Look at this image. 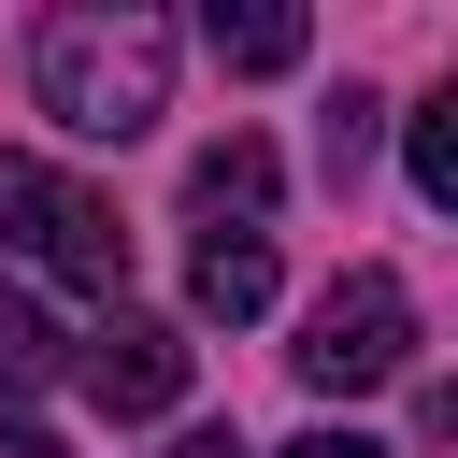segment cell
<instances>
[{"instance_id": "cell-1", "label": "cell", "mask_w": 458, "mask_h": 458, "mask_svg": "<svg viewBox=\"0 0 458 458\" xmlns=\"http://www.w3.org/2000/svg\"><path fill=\"white\" fill-rule=\"evenodd\" d=\"M29 100L72 143H143L172 114V14L157 0H57L29 29Z\"/></svg>"}, {"instance_id": "cell-2", "label": "cell", "mask_w": 458, "mask_h": 458, "mask_svg": "<svg viewBox=\"0 0 458 458\" xmlns=\"http://www.w3.org/2000/svg\"><path fill=\"white\" fill-rule=\"evenodd\" d=\"M0 243L14 258H43L57 286H86V301H114L129 286V229H114V200L100 186H72L57 157H0Z\"/></svg>"}, {"instance_id": "cell-3", "label": "cell", "mask_w": 458, "mask_h": 458, "mask_svg": "<svg viewBox=\"0 0 458 458\" xmlns=\"http://www.w3.org/2000/svg\"><path fill=\"white\" fill-rule=\"evenodd\" d=\"M301 386L315 401H358V386H386L401 358H415V301H401V272H344L315 315H301Z\"/></svg>"}, {"instance_id": "cell-4", "label": "cell", "mask_w": 458, "mask_h": 458, "mask_svg": "<svg viewBox=\"0 0 458 458\" xmlns=\"http://www.w3.org/2000/svg\"><path fill=\"white\" fill-rule=\"evenodd\" d=\"M186 358H200V344H186L172 315H100V329H86V401H100V415H172V401H186Z\"/></svg>"}, {"instance_id": "cell-5", "label": "cell", "mask_w": 458, "mask_h": 458, "mask_svg": "<svg viewBox=\"0 0 458 458\" xmlns=\"http://www.w3.org/2000/svg\"><path fill=\"white\" fill-rule=\"evenodd\" d=\"M186 301L200 315H272V229H200V258H186Z\"/></svg>"}, {"instance_id": "cell-6", "label": "cell", "mask_w": 458, "mask_h": 458, "mask_svg": "<svg viewBox=\"0 0 458 458\" xmlns=\"http://www.w3.org/2000/svg\"><path fill=\"white\" fill-rule=\"evenodd\" d=\"M186 215H215V229H258V215H272V143H258V129L200 143V172H186Z\"/></svg>"}, {"instance_id": "cell-7", "label": "cell", "mask_w": 458, "mask_h": 458, "mask_svg": "<svg viewBox=\"0 0 458 458\" xmlns=\"http://www.w3.org/2000/svg\"><path fill=\"white\" fill-rule=\"evenodd\" d=\"M200 43H215L229 72H301V43H315V29H301L286 0H243V14L215 0V14H200Z\"/></svg>"}, {"instance_id": "cell-8", "label": "cell", "mask_w": 458, "mask_h": 458, "mask_svg": "<svg viewBox=\"0 0 458 458\" xmlns=\"http://www.w3.org/2000/svg\"><path fill=\"white\" fill-rule=\"evenodd\" d=\"M415 200H429V215H458V72L415 100Z\"/></svg>"}, {"instance_id": "cell-9", "label": "cell", "mask_w": 458, "mask_h": 458, "mask_svg": "<svg viewBox=\"0 0 458 458\" xmlns=\"http://www.w3.org/2000/svg\"><path fill=\"white\" fill-rule=\"evenodd\" d=\"M43 372H57V315H43L29 286H0V401H14V386H43Z\"/></svg>"}, {"instance_id": "cell-10", "label": "cell", "mask_w": 458, "mask_h": 458, "mask_svg": "<svg viewBox=\"0 0 458 458\" xmlns=\"http://www.w3.org/2000/svg\"><path fill=\"white\" fill-rule=\"evenodd\" d=\"M315 157H329V186H358V157H372V86H329V114H315Z\"/></svg>"}, {"instance_id": "cell-11", "label": "cell", "mask_w": 458, "mask_h": 458, "mask_svg": "<svg viewBox=\"0 0 458 458\" xmlns=\"http://www.w3.org/2000/svg\"><path fill=\"white\" fill-rule=\"evenodd\" d=\"M272 458H386L372 429H301V444H272Z\"/></svg>"}, {"instance_id": "cell-12", "label": "cell", "mask_w": 458, "mask_h": 458, "mask_svg": "<svg viewBox=\"0 0 458 458\" xmlns=\"http://www.w3.org/2000/svg\"><path fill=\"white\" fill-rule=\"evenodd\" d=\"M0 458H72L57 429H29V415H0Z\"/></svg>"}, {"instance_id": "cell-13", "label": "cell", "mask_w": 458, "mask_h": 458, "mask_svg": "<svg viewBox=\"0 0 458 458\" xmlns=\"http://www.w3.org/2000/svg\"><path fill=\"white\" fill-rule=\"evenodd\" d=\"M172 458H243V444H229V429H186V444H172Z\"/></svg>"}, {"instance_id": "cell-14", "label": "cell", "mask_w": 458, "mask_h": 458, "mask_svg": "<svg viewBox=\"0 0 458 458\" xmlns=\"http://www.w3.org/2000/svg\"><path fill=\"white\" fill-rule=\"evenodd\" d=\"M429 429H444V444H458V386H429Z\"/></svg>"}]
</instances>
